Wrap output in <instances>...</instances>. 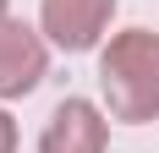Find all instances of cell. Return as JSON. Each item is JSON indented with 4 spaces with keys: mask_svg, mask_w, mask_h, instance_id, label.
I'll list each match as a JSON object with an SVG mask.
<instances>
[{
    "mask_svg": "<svg viewBox=\"0 0 159 153\" xmlns=\"http://www.w3.org/2000/svg\"><path fill=\"white\" fill-rule=\"evenodd\" d=\"M0 153H16V120L6 104H0Z\"/></svg>",
    "mask_w": 159,
    "mask_h": 153,
    "instance_id": "5b68a950",
    "label": "cell"
},
{
    "mask_svg": "<svg viewBox=\"0 0 159 153\" xmlns=\"http://www.w3.org/2000/svg\"><path fill=\"white\" fill-rule=\"evenodd\" d=\"M6 16H11V0H0V22H6Z\"/></svg>",
    "mask_w": 159,
    "mask_h": 153,
    "instance_id": "8992f818",
    "label": "cell"
},
{
    "mask_svg": "<svg viewBox=\"0 0 159 153\" xmlns=\"http://www.w3.org/2000/svg\"><path fill=\"white\" fill-rule=\"evenodd\" d=\"M99 98L121 126L159 120V33L121 28L99 49Z\"/></svg>",
    "mask_w": 159,
    "mask_h": 153,
    "instance_id": "6da1fadb",
    "label": "cell"
},
{
    "mask_svg": "<svg viewBox=\"0 0 159 153\" xmlns=\"http://www.w3.org/2000/svg\"><path fill=\"white\" fill-rule=\"evenodd\" d=\"M39 153H110V109L93 98H61L39 131Z\"/></svg>",
    "mask_w": 159,
    "mask_h": 153,
    "instance_id": "277c9868",
    "label": "cell"
},
{
    "mask_svg": "<svg viewBox=\"0 0 159 153\" xmlns=\"http://www.w3.org/2000/svg\"><path fill=\"white\" fill-rule=\"evenodd\" d=\"M49 38L39 28H28L22 16H6L0 22V104L11 98H28L39 82L49 76Z\"/></svg>",
    "mask_w": 159,
    "mask_h": 153,
    "instance_id": "3957f363",
    "label": "cell"
},
{
    "mask_svg": "<svg viewBox=\"0 0 159 153\" xmlns=\"http://www.w3.org/2000/svg\"><path fill=\"white\" fill-rule=\"evenodd\" d=\"M121 0H39V33L66 55L104 49V33L115 22Z\"/></svg>",
    "mask_w": 159,
    "mask_h": 153,
    "instance_id": "7a4b0ae2",
    "label": "cell"
}]
</instances>
